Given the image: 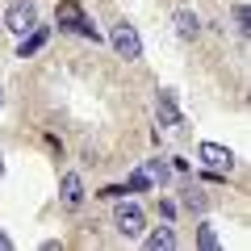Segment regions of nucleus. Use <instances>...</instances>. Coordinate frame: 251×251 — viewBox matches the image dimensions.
Here are the masks:
<instances>
[{
  "label": "nucleus",
  "instance_id": "6e6552de",
  "mask_svg": "<svg viewBox=\"0 0 251 251\" xmlns=\"http://www.w3.org/2000/svg\"><path fill=\"white\" fill-rule=\"evenodd\" d=\"M147 247H151V251H168V247H176V234H172L168 226H159V230L147 234Z\"/></svg>",
  "mask_w": 251,
  "mask_h": 251
},
{
  "label": "nucleus",
  "instance_id": "20e7f679",
  "mask_svg": "<svg viewBox=\"0 0 251 251\" xmlns=\"http://www.w3.org/2000/svg\"><path fill=\"white\" fill-rule=\"evenodd\" d=\"M201 163H205V168H214V172H230L234 168V155L226 151V147H218V143H201Z\"/></svg>",
  "mask_w": 251,
  "mask_h": 251
},
{
  "label": "nucleus",
  "instance_id": "f8f14e48",
  "mask_svg": "<svg viewBox=\"0 0 251 251\" xmlns=\"http://www.w3.org/2000/svg\"><path fill=\"white\" fill-rule=\"evenodd\" d=\"M147 184H151V180H147V172H134V176H130V184H126V193H143Z\"/></svg>",
  "mask_w": 251,
  "mask_h": 251
},
{
  "label": "nucleus",
  "instance_id": "39448f33",
  "mask_svg": "<svg viewBox=\"0 0 251 251\" xmlns=\"http://www.w3.org/2000/svg\"><path fill=\"white\" fill-rule=\"evenodd\" d=\"M155 113H159V122H163V126H180V105H176V97H172L168 88L155 97Z\"/></svg>",
  "mask_w": 251,
  "mask_h": 251
},
{
  "label": "nucleus",
  "instance_id": "2eb2a0df",
  "mask_svg": "<svg viewBox=\"0 0 251 251\" xmlns=\"http://www.w3.org/2000/svg\"><path fill=\"white\" fill-rule=\"evenodd\" d=\"M234 21H239V29H243V34H247V21H251V17H247V9H243V4H239V9H234Z\"/></svg>",
  "mask_w": 251,
  "mask_h": 251
},
{
  "label": "nucleus",
  "instance_id": "0eeeda50",
  "mask_svg": "<svg viewBox=\"0 0 251 251\" xmlns=\"http://www.w3.org/2000/svg\"><path fill=\"white\" fill-rule=\"evenodd\" d=\"M80 201H84V184H80V176H63V205L75 209Z\"/></svg>",
  "mask_w": 251,
  "mask_h": 251
},
{
  "label": "nucleus",
  "instance_id": "f3484780",
  "mask_svg": "<svg viewBox=\"0 0 251 251\" xmlns=\"http://www.w3.org/2000/svg\"><path fill=\"white\" fill-rule=\"evenodd\" d=\"M0 172H4V163H0Z\"/></svg>",
  "mask_w": 251,
  "mask_h": 251
},
{
  "label": "nucleus",
  "instance_id": "dca6fc26",
  "mask_svg": "<svg viewBox=\"0 0 251 251\" xmlns=\"http://www.w3.org/2000/svg\"><path fill=\"white\" fill-rule=\"evenodd\" d=\"M9 247H13V243H9V239H4V234H0V251H9Z\"/></svg>",
  "mask_w": 251,
  "mask_h": 251
},
{
  "label": "nucleus",
  "instance_id": "9b49d317",
  "mask_svg": "<svg viewBox=\"0 0 251 251\" xmlns=\"http://www.w3.org/2000/svg\"><path fill=\"white\" fill-rule=\"evenodd\" d=\"M147 180H159V184H163V180H168V163H159V159H155V163H147Z\"/></svg>",
  "mask_w": 251,
  "mask_h": 251
},
{
  "label": "nucleus",
  "instance_id": "9d476101",
  "mask_svg": "<svg viewBox=\"0 0 251 251\" xmlns=\"http://www.w3.org/2000/svg\"><path fill=\"white\" fill-rule=\"evenodd\" d=\"M42 42H46V29H42V25H34V29H29V38L17 46V59H29V54H34Z\"/></svg>",
  "mask_w": 251,
  "mask_h": 251
},
{
  "label": "nucleus",
  "instance_id": "f03ea898",
  "mask_svg": "<svg viewBox=\"0 0 251 251\" xmlns=\"http://www.w3.org/2000/svg\"><path fill=\"white\" fill-rule=\"evenodd\" d=\"M4 25H9L13 34H29V29L38 25V9H34V0H13L9 13H4Z\"/></svg>",
  "mask_w": 251,
  "mask_h": 251
},
{
  "label": "nucleus",
  "instance_id": "4468645a",
  "mask_svg": "<svg viewBox=\"0 0 251 251\" xmlns=\"http://www.w3.org/2000/svg\"><path fill=\"white\" fill-rule=\"evenodd\" d=\"M201 247H205V251H214V247H218V234L209 230V226H201Z\"/></svg>",
  "mask_w": 251,
  "mask_h": 251
},
{
  "label": "nucleus",
  "instance_id": "423d86ee",
  "mask_svg": "<svg viewBox=\"0 0 251 251\" xmlns=\"http://www.w3.org/2000/svg\"><path fill=\"white\" fill-rule=\"evenodd\" d=\"M54 17H59V29H75V25H80V17H84V13H80V0H63Z\"/></svg>",
  "mask_w": 251,
  "mask_h": 251
},
{
  "label": "nucleus",
  "instance_id": "7ed1b4c3",
  "mask_svg": "<svg viewBox=\"0 0 251 251\" xmlns=\"http://www.w3.org/2000/svg\"><path fill=\"white\" fill-rule=\"evenodd\" d=\"M113 222H117V230L126 234V239H138V234H143V209L134 205V201H122V205H117V214H113Z\"/></svg>",
  "mask_w": 251,
  "mask_h": 251
},
{
  "label": "nucleus",
  "instance_id": "ddd939ff",
  "mask_svg": "<svg viewBox=\"0 0 251 251\" xmlns=\"http://www.w3.org/2000/svg\"><path fill=\"white\" fill-rule=\"evenodd\" d=\"M184 205H188V209H201V205H205V197H201V188H188Z\"/></svg>",
  "mask_w": 251,
  "mask_h": 251
},
{
  "label": "nucleus",
  "instance_id": "1a4fd4ad",
  "mask_svg": "<svg viewBox=\"0 0 251 251\" xmlns=\"http://www.w3.org/2000/svg\"><path fill=\"white\" fill-rule=\"evenodd\" d=\"M197 29H201V21L193 17L188 9H180V13H176V34H180V38H197Z\"/></svg>",
  "mask_w": 251,
  "mask_h": 251
},
{
  "label": "nucleus",
  "instance_id": "f257e3e1",
  "mask_svg": "<svg viewBox=\"0 0 251 251\" xmlns=\"http://www.w3.org/2000/svg\"><path fill=\"white\" fill-rule=\"evenodd\" d=\"M109 42H113V50L122 54L126 63H134L138 54H143V38H138V29H134V25H126V21H122V25H113Z\"/></svg>",
  "mask_w": 251,
  "mask_h": 251
}]
</instances>
